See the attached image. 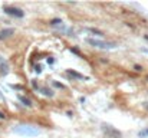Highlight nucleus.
Here are the masks:
<instances>
[{
	"mask_svg": "<svg viewBox=\"0 0 148 138\" xmlns=\"http://www.w3.org/2000/svg\"><path fill=\"white\" fill-rule=\"evenodd\" d=\"M13 132L20 135H27V137H36L40 134V130L33 125H16L13 128Z\"/></svg>",
	"mask_w": 148,
	"mask_h": 138,
	"instance_id": "f257e3e1",
	"label": "nucleus"
},
{
	"mask_svg": "<svg viewBox=\"0 0 148 138\" xmlns=\"http://www.w3.org/2000/svg\"><path fill=\"white\" fill-rule=\"evenodd\" d=\"M86 43H89L91 46H95L98 49H104V51H108V49H114L115 45L109 43V42H105V40H99V39H92V37H86Z\"/></svg>",
	"mask_w": 148,
	"mask_h": 138,
	"instance_id": "f03ea898",
	"label": "nucleus"
},
{
	"mask_svg": "<svg viewBox=\"0 0 148 138\" xmlns=\"http://www.w3.org/2000/svg\"><path fill=\"white\" fill-rule=\"evenodd\" d=\"M102 131H104L105 137L108 138H122V134H121V131L116 130L115 127H112V125H108V124H102Z\"/></svg>",
	"mask_w": 148,
	"mask_h": 138,
	"instance_id": "7ed1b4c3",
	"label": "nucleus"
},
{
	"mask_svg": "<svg viewBox=\"0 0 148 138\" xmlns=\"http://www.w3.org/2000/svg\"><path fill=\"white\" fill-rule=\"evenodd\" d=\"M3 12L9 16H13V17H19L22 19L25 16V12L22 9H17V7H13V6H4L3 7Z\"/></svg>",
	"mask_w": 148,
	"mask_h": 138,
	"instance_id": "20e7f679",
	"label": "nucleus"
},
{
	"mask_svg": "<svg viewBox=\"0 0 148 138\" xmlns=\"http://www.w3.org/2000/svg\"><path fill=\"white\" fill-rule=\"evenodd\" d=\"M13 33H15V29H12V27L2 29L0 30V40H4V39H7V37H10Z\"/></svg>",
	"mask_w": 148,
	"mask_h": 138,
	"instance_id": "39448f33",
	"label": "nucleus"
},
{
	"mask_svg": "<svg viewBox=\"0 0 148 138\" xmlns=\"http://www.w3.org/2000/svg\"><path fill=\"white\" fill-rule=\"evenodd\" d=\"M0 73L2 75H7L9 73V63L3 56H0Z\"/></svg>",
	"mask_w": 148,
	"mask_h": 138,
	"instance_id": "423d86ee",
	"label": "nucleus"
},
{
	"mask_svg": "<svg viewBox=\"0 0 148 138\" xmlns=\"http://www.w3.org/2000/svg\"><path fill=\"white\" fill-rule=\"evenodd\" d=\"M66 73H68L71 78H73V79H86V76H83L82 73L76 72L73 69H66Z\"/></svg>",
	"mask_w": 148,
	"mask_h": 138,
	"instance_id": "0eeeda50",
	"label": "nucleus"
},
{
	"mask_svg": "<svg viewBox=\"0 0 148 138\" xmlns=\"http://www.w3.org/2000/svg\"><path fill=\"white\" fill-rule=\"evenodd\" d=\"M17 99H19L20 102H22V104H23L25 106H27V108H30V106L33 105V104H32V101H30L29 98H26V96H23V95H20V94L17 95Z\"/></svg>",
	"mask_w": 148,
	"mask_h": 138,
	"instance_id": "6e6552de",
	"label": "nucleus"
},
{
	"mask_svg": "<svg viewBox=\"0 0 148 138\" xmlns=\"http://www.w3.org/2000/svg\"><path fill=\"white\" fill-rule=\"evenodd\" d=\"M51 25L53 26V27H59V29H62V30H66L65 25H63V22H62L61 19H53L51 22Z\"/></svg>",
	"mask_w": 148,
	"mask_h": 138,
	"instance_id": "1a4fd4ad",
	"label": "nucleus"
},
{
	"mask_svg": "<svg viewBox=\"0 0 148 138\" xmlns=\"http://www.w3.org/2000/svg\"><path fill=\"white\" fill-rule=\"evenodd\" d=\"M40 94L42 95H45V96H47V98H52L53 96V91H51L49 88H46V86H43V88H40Z\"/></svg>",
	"mask_w": 148,
	"mask_h": 138,
	"instance_id": "9d476101",
	"label": "nucleus"
},
{
	"mask_svg": "<svg viewBox=\"0 0 148 138\" xmlns=\"http://www.w3.org/2000/svg\"><path fill=\"white\" fill-rule=\"evenodd\" d=\"M138 137L140 138H147L148 137V127L144 128V130H141L140 132H138Z\"/></svg>",
	"mask_w": 148,
	"mask_h": 138,
	"instance_id": "9b49d317",
	"label": "nucleus"
},
{
	"mask_svg": "<svg viewBox=\"0 0 148 138\" xmlns=\"http://www.w3.org/2000/svg\"><path fill=\"white\" fill-rule=\"evenodd\" d=\"M86 30H88V32H91V33H94V35H96V36H102L101 30H96V29H94V27H86Z\"/></svg>",
	"mask_w": 148,
	"mask_h": 138,
	"instance_id": "f8f14e48",
	"label": "nucleus"
},
{
	"mask_svg": "<svg viewBox=\"0 0 148 138\" xmlns=\"http://www.w3.org/2000/svg\"><path fill=\"white\" fill-rule=\"evenodd\" d=\"M52 85H53L55 88H59V89H65V85H62V84H59V82H56V81H53V82H52Z\"/></svg>",
	"mask_w": 148,
	"mask_h": 138,
	"instance_id": "ddd939ff",
	"label": "nucleus"
},
{
	"mask_svg": "<svg viewBox=\"0 0 148 138\" xmlns=\"http://www.w3.org/2000/svg\"><path fill=\"white\" fill-rule=\"evenodd\" d=\"M32 86L35 88V89H39V86H37V82H36V79H32Z\"/></svg>",
	"mask_w": 148,
	"mask_h": 138,
	"instance_id": "4468645a",
	"label": "nucleus"
},
{
	"mask_svg": "<svg viewBox=\"0 0 148 138\" xmlns=\"http://www.w3.org/2000/svg\"><path fill=\"white\" fill-rule=\"evenodd\" d=\"M71 51H72V52H73V53H76V55H79L81 58H82V53H81V52H79V51H76V49H71Z\"/></svg>",
	"mask_w": 148,
	"mask_h": 138,
	"instance_id": "2eb2a0df",
	"label": "nucleus"
},
{
	"mask_svg": "<svg viewBox=\"0 0 148 138\" xmlns=\"http://www.w3.org/2000/svg\"><path fill=\"white\" fill-rule=\"evenodd\" d=\"M35 71H36L37 73H40V72H42V68H40V65H36V69H35Z\"/></svg>",
	"mask_w": 148,
	"mask_h": 138,
	"instance_id": "dca6fc26",
	"label": "nucleus"
},
{
	"mask_svg": "<svg viewBox=\"0 0 148 138\" xmlns=\"http://www.w3.org/2000/svg\"><path fill=\"white\" fill-rule=\"evenodd\" d=\"M134 69H137L138 72H141V71H142V68H141L140 65H135V66H134Z\"/></svg>",
	"mask_w": 148,
	"mask_h": 138,
	"instance_id": "f3484780",
	"label": "nucleus"
},
{
	"mask_svg": "<svg viewBox=\"0 0 148 138\" xmlns=\"http://www.w3.org/2000/svg\"><path fill=\"white\" fill-rule=\"evenodd\" d=\"M47 63H49V65H52V63H53V58H47Z\"/></svg>",
	"mask_w": 148,
	"mask_h": 138,
	"instance_id": "a211bd4d",
	"label": "nucleus"
},
{
	"mask_svg": "<svg viewBox=\"0 0 148 138\" xmlns=\"http://www.w3.org/2000/svg\"><path fill=\"white\" fill-rule=\"evenodd\" d=\"M0 118H2V120H4V118H6V116H4V114H2V112H0Z\"/></svg>",
	"mask_w": 148,
	"mask_h": 138,
	"instance_id": "6ab92c4d",
	"label": "nucleus"
},
{
	"mask_svg": "<svg viewBox=\"0 0 148 138\" xmlns=\"http://www.w3.org/2000/svg\"><path fill=\"white\" fill-rule=\"evenodd\" d=\"M142 52H145V53H148V49H142Z\"/></svg>",
	"mask_w": 148,
	"mask_h": 138,
	"instance_id": "aec40b11",
	"label": "nucleus"
},
{
	"mask_svg": "<svg viewBox=\"0 0 148 138\" xmlns=\"http://www.w3.org/2000/svg\"><path fill=\"white\" fill-rule=\"evenodd\" d=\"M0 98H3V96H2V94H0Z\"/></svg>",
	"mask_w": 148,
	"mask_h": 138,
	"instance_id": "412c9836",
	"label": "nucleus"
},
{
	"mask_svg": "<svg viewBox=\"0 0 148 138\" xmlns=\"http://www.w3.org/2000/svg\"><path fill=\"white\" fill-rule=\"evenodd\" d=\"M147 78H148V76H147Z\"/></svg>",
	"mask_w": 148,
	"mask_h": 138,
	"instance_id": "4be33fe9",
	"label": "nucleus"
}]
</instances>
